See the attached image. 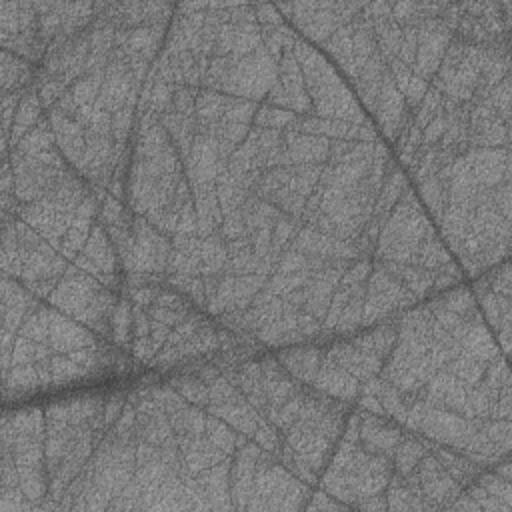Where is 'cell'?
Here are the masks:
<instances>
[{"label":"cell","mask_w":512,"mask_h":512,"mask_svg":"<svg viewBox=\"0 0 512 512\" xmlns=\"http://www.w3.org/2000/svg\"><path fill=\"white\" fill-rule=\"evenodd\" d=\"M104 212L128 276L260 348L374 326L438 234L336 64L278 4H172L118 110Z\"/></svg>","instance_id":"obj_1"},{"label":"cell","mask_w":512,"mask_h":512,"mask_svg":"<svg viewBox=\"0 0 512 512\" xmlns=\"http://www.w3.org/2000/svg\"><path fill=\"white\" fill-rule=\"evenodd\" d=\"M510 2L296 4L476 276L508 258Z\"/></svg>","instance_id":"obj_2"},{"label":"cell","mask_w":512,"mask_h":512,"mask_svg":"<svg viewBox=\"0 0 512 512\" xmlns=\"http://www.w3.org/2000/svg\"><path fill=\"white\" fill-rule=\"evenodd\" d=\"M418 304L364 334L284 350L280 360L336 400L482 468L498 466L510 452L506 354L470 286Z\"/></svg>","instance_id":"obj_3"},{"label":"cell","mask_w":512,"mask_h":512,"mask_svg":"<svg viewBox=\"0 0 512 512\" xmlns=\"http://www.w3.org/2000/svg\"><path fill=\"white\" fill-rule=\"evenodd\" d=\"M478 308L496 336L504 354H508V336H510V268L508 258L500 264L488 268L476 276L474 286H470Z\"/></svg>","instance_id":"obj_4"}]
</instances>
